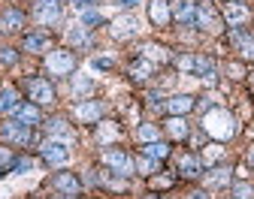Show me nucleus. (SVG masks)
<instances>
[{
	"instance_id": "29",
	"label": "nucleus",
	"mask_w": 254,
	"mask_h": 199,
	"mask_svg": "<svg viewBox=\"0 0 254 199\" xmlns=\"http://www.w3.org/2000/svg\"><path fill=\"white\" fill-rule=\"evenodd\" d=\"M154 66H157V63H151V60H145V57H136V60L130 63V76L142 82V79H148V76L154 73Z\"/></svg>"
},
{
	"instance_id": "28",
	"label": "nucleus",
	"mask_w": 254,
	"mask_h": 199,
	"mask_svg": "<svg viewBox=\"0 0 254 199\" xmlns=\"http://www.w3.org/2000/svg\"><path fill=\"white\" fill-rule=\"evenodd\" d=\"M142 154L161 163V160H167V157H170V145H167V142H161V139H157V142H145V145H142Z\"/></svg>"
},
{
	"instance_id": "44",
	"label": "nucleus",
	"mask_w": 254,
	"mask_h": 199,
	"mask_svg": "<svg viewBox=\"0 0 254 199\" xmlns=\"http://www.w3.org/2000/svg\"><path fill=\"white\" fill-rule=\"evenodd\" d=\"M227 73H230L233 79H242V66H236V63H230V66H227Z\"/></svg>"
},
{
	"instance_id": "14",
	"label": "nucleus",
	"mask_w": 254,
	"mask_h": 199,
	"mask_svg": "<svg viewBox=\"0 0 254 199\" xmlns=\"http://www.w3.org/2000/svg\"><path fill=\"white\" fill-rule=\"evenodd\" d=\"M67 46H70V49H91V46H94L91 27H85V24H73V27H67Z\"/></svg>"
},
{
	"instance_id": "32",
	"label": "nucleus",
	"mask_w": 254,
	"mask_h": 199,
	"mask_svg": "<svg viewBox=\"0 0 254 199\" xmlns=\"http://www.w3.org/2000/svg\"><path fill=\"white\" fill-rule=\"evenodd\" d=\"M133 166H136L139 175H148V178L157 172V160H151V157H145V154H139V157L133 160Z\"/></svg>"
},
{
	"instance_id": "11",
	"label": "nucleus",
	"mask_w": 254,
	"mask_h": 199,
	"mask_svg": "<svg viewBox=\"0 0 254 199\" xmlns=\"http://www.w3.org/2000/svg\"><path fill=\"white\" fill-rule=\"evenodd\" d=\"M46 133H49V139L64 142V145H73V142H76V136H73L70 124L64 121V118H49V121H46Z\"/></svg>"
},
{
	"instance_id": "37",
	"label": "nucleus",
	"mask_w": 254,
	"mask_h": 199,
	"mask_svg": "<svg viewBox=\"0 0 254 199\" xmlns=\"http://www.w3.org/2000/svg\"><path fill=\"white\" fill-rule=\"evenodd\" d=\"M100 181H103L106 187H112V190H127V181H124V178H115V175H109V172H100Z\"/></svg>"
},
{
	"instance_id": "17",
	"label": "nucleus",
	"mask_w": 254,
	"mask_h": 199,
	"mask_svg": "<svg viewBox=\"0 0 254 199\" xmlns=\"http://www.w3.org/2000/svg\"><path fill=\"white\" fill-rule=\"evenodd\" d=\"M164 133H167L170 139H188L190 136V124H188L185 115H170L164 121Z\"/></svg>"
},
{
	"instance_id": "22",
	"label": "nucleus",
	"mask_w": 254,
	"mask_h": 199,
	"mask_svg": "<svg viewBox=\"0 0 254 199\" xmlns=\"http://www.w3.org/2000/svg\"><path fill=\"white\" fill-rule=\"evenodd\" d=\"M230 181H233V169H230V166H215V169L206 172V184L215 187V190L218 187H227Z\"/></svg>"
},
{
	"instance_id": "2",
	"label": "nucleus",
	"mask_w": 254,
	"mask_h": 199,
	"mask_svg": "<svg viewBox=\"0 0 254 199\" xmlns=\"http://www.w3.org/2000/svg\"><path fill=\"white\" fill-rule=\"evenodd\" d=\"M194 27H200L206 33H221L224 30V15L215 9L212 0H197V24Z\"/></svg>"
},
{
	"instance_id": "20",
	"label": "nucleus",
	"mask_w": 254,
	"mask_h": 199,
	"mask_svg": "<svg viewBox=\"0 0 254 199\" xmlns=\"http://www.w3.org/2000/svg\"><path fill=\"white\" fill-rule=\"evenodd\" d=\"M52 184H55L64 196H79V190H82V181H79L73 172H58V175L52 178Z\"/></svg>"
},
{
	"instance_id": "36",
	"label": "nucleus",
	"mask_w": 254,
	"mask_h": 199,
	"mask_svg": "<svg viewBox=\"0 0 254 199\" xmlns=\"http://www.w3.org/2000/svg\"><path fill=\"white\" fill-rule=\"evenodd\" d=\"M79 15H82V24H85V27H97V24H103V15L94 9V6L85 9V12H79Z\"/></svg>"
},
{
	"instance_id": "12",
	"label": "nucleus",
	"mask_w": 254,
	"mask_h": 199,
	"mask_svg": "<svg viewBox=\"0 0 254 199\" xmlns=\"http://www.w3.org/2000/svg\"><path fill=\"white\" fill-rule=\"evenodd\" d=\"M173 6V21L190 27V24H197V0H176Z\"/></svg>"
},
{
	"instance_id": "34",
	"label": "nucleus",
	"mask_w": 254,
	"mask_h": 199,
	"mask_svg": "<svg viewBox=\"0 0 254 199\" xmlns=\"http://www.w3.org/2000/svg\"><path fill=\"white\" fill-rule=\"evenodd\" d=\"M221 157H224V148H221V142H212V145H206V151H203V163H215V160H221Z\"/></svg>"
},
{
	"instance_id": "40",
	"label": "nucleus",
	"mask_w": 254,
	"mask_h": 199,
	"mask_svg": "<svg viewBox=\"0 0 254 199\" xmlns=\"http://www.w3.org/2000/svg\"><path fill=\"white\" fill-rule=\"evenodd\" d=\"M12 163H15V157L6 148H0V169H3V166H12Z\"/></svg>"
},
{
	"instance_id": "18",
	"label": "nucleus",
	"mask_w": 254,
	"mask_h": 199,
	"mask_svg": "<svg viewBox=\"0 0 254 199\" xmlns=\"http://www.w3.org/2000/svg\"><path fill=\"white\" fill-rule=\"evenodd\" d=\"M139 57H145V60H151V63H167V60H173L170 49L161 46V43H142V46H139Z\"/></svg>"
},
{
	"instance_id": "7",
	"label": "nucleus",
	"mask_w": 254,
	"mask_h": 199,
	"mask_svg": "<svg viewBox=\"0 0 254 199\" xmlns=\"http://www.w3.org/2000/svg\"><path fill=\"white\" fill-rule=\"evenodd\" d=\"M0 142L9 145H30V127L21 121H3L0 124Z\"/></svg>"
},
{
	"instance_id": "42",
	"label": "nucleus",
	"mask_w": 254,
	"mask_h": 199,
	"mask_svg": "<svg viewBox=\"0 0 254 199\" xmlns=\"http://www.w3.org/2000/svg\"><path fill=\"white\" fill-rule=\"evenodd\" d=\"M73 6H76L79 12H85V9H91V6H94V0H73Z\"/></svg>"
},
{
	"instance_id": "33",
	"label": "nucleus",
	"mask_w": 254,
	"mask_h": 199,
	"mask_svg": "<svg viewBox=\"0 0 254 199\" xmlns=\"http://www.w3.org/2000/svg\"><path fill=\"white\" fill-rule=\"evenodd\" d=\"M94 91V79L91 76H73V94L76 97H88Z\"/></svg>"
},
{
	"instance_id": "26",
	"label": "nucleus",
	"mask_w": 254,
	"mask_h": 199,
	"mask_svg": "<svg viewBox=\"0 0 254 199\" xmlns=\"http://www.w3.org/2000/svg\"><path fill=\"white\" fill-rule=\"evenodd\" d=\"M21 49H24V51H34V54H40V51H52L46 33H27V37L21 40Z\"/></svg>"
},
{
	"instance_id": "13",
	"label": "nucleus",
	"mask_w": 254,
	"mask_h": 199,
	"mask_svg": "<svg viewBox=\"0 0 254 199\" xmlns=\"http://www.w3.org/2000/svg\"><path fill=\"white\" fill-rule=\"evenodd\" d=\"M148 18L154 27H167L173 21V6L167 3V0H151L148 3Z\"/></svg>"
},
{
	"instance_id": "50",
	"label": "nucleus",
	"mask_w": 254,
	"mask_h": 199,
	"mask_svg": "<svg viewBox=\"0 0 254 199\" xmlns=\"http://www.w3.org/2000/svg\"><path fill=\"white\" fill-rule=\"evenodd\" d=\"M0 172H3V169H0Z\"/></svg>"
},
{
	"instance_id": "43",
	"label": "nucleus",
	"mask_w": 254,
	"mask_h": 199,
	"mask_svg": "<svg viewBox=\"0 0 254 199\" xmlns=\"http://www.w3.org/2000/svg\"><path fill=\"white\" fill-rule=\"evenodd\" d=\"M94 66H97V70H109L112 60H109V57H97V60H94Z\"/></svg>"
},
{
	"instance_id": "19",
	"label": "nucleus",
	"mask_w": 254,
	"mask_h": 199,
	"mask_svg": "<svg viewBox=\"0 0 254 199\" xmlns=\"http://www.w3.org/2000/svg\"><path fill=\"white\" fill-rule=\"evenodd\" d=\"M224 21H227L230 27H245V24L251 21V9H248L245 3H227V9H224Z\"/></svg>"
},
{
	"instance_id": "41",
	"label": "nucleus",
	"mask_w": 254,
	"mask_h": 199,
	"mask_svg": "<svg viewBox=\"0 0 254 199\" xmlns=\"http://www.w3.org/2000/svg\"><path fill=\"white\" fill-rule=\"evenodd\" d=\"M148 184H151L154 190H157V187H173V178H151Z\"/></svg>"
},
{
	"instance_id": "46",
	"label": "nucleus",
	"mask_w": 254,
	"mask_h": 199,
	"mask_svg": "<svg viewBox=\"0 0 254 199\" xmlns=\"http://www.w3.org/2000/svg\"><path fill=\"white\" fill-rule=\"evenodd\" d=\"M248 163L254 166V145H251V151H248Z\"/></svg>"
},
{
	"instance_id": "49",
	"label": "nucleus",
	"mask_w": 254,
	"mask_h": 199,
	"mask_svg": "<svg viewBox=\"0 0 254 199\" xmlns=\"http://www.w3.org/2000/svg\"><path fill=\"white\" fill-rule=\"evenodd\" d=\"M58 199H73V196H58Z\"/></svg>"
},
{
	"instance_id": "31",
	"label": "nucleus",
	"mask_w": 254,
	"mask_h": 199,
	"mask_svg": "<svg viewBox=\"0 0 254 199\" xmlns=\"http://www.w3.org/2000/svg\"><path fill=\"white\" fill-rule=\"evenodd\" d=\"M136 139H139L142 145H145V142H157V139H161V127H157V124H139Z\"/></svg>"
},
{
	"instance_id": "15",
	"label": "nucleus",
	"mask_w": 254,
	"mask_h": 199,
	"mask_svg": "<svg viewBox=\"0 0 254 199\" xmlns=\"http://www.w3.org/2000/svg\"><path fill=\"white\" fill-rule=\"evenodd\" d=\"M73 115L85 124H97L103 118V106L100 103H94V100H85V103H76L73 106Z\"/></svg>"
},
{
	"instance_id": "16",
	"label": "nucleus",
	"mask_w": 254,
	"mask_h": 199,
	"mask_svg": "<svg viewBox=\"0 0 254 199\" xmlns=\"http://www.w3.org/2000/svg\"><path fill=\"white\" fill-rule=\"evenodd\" d=\"M194 106H197V100L190 94H173L167 100V115H190Z\"/></svg>"
},
{
	"instance_id": "23",
	"label": "nucleus",
	"mask_w": 254,
	"mask_h": 199,
	"mask_svg": "<svg viewBox=\"0 0 254 199\" xmlns=\"http://www.w3.org/2000/svg\"><path fill=\"white\" fill-rule=\"evenodd\" d=\"M15 121H21V124H27V127L40 124V121H43L40 106H37V103H18V109H15Z\"/></svg>"
},
{
	"instance_id": "30",
	"label": "nucleus",
	"mask_w": 254,
	"mask_h": 199,
	"mask_svg": "<svg viewBox=\"0 0 254 199\" xmlns=\"http://www.w3.org/2000/svg\"><path fill=\"white\" fill-rule=\"evenodd\" d=\"M15 109H18V91L3 88L0 91V112H15Z\"/></svg>"
},
{
	"instance_id": "48",
	"label": "nucleus",
	"mask_w": 254,
	"mask_h": 199,
	"mask_svg": "<svg viewBox=\"0 0 254 199\" xmlns=\"http://www.w3.org/2000/svg\"><path fill=\"white\" fill-rule=\"evenodd\" d=\"M148 199H167V196H148Z\"/></svg>"
},
{
	"instance_id": "24",
	"label": "nucleus",
	"mask_w": 254,
	"mask_h": 199,
	"mask_svg": "<svg viewBox=\"0 0 254 199\" xmlns=\"http://www.w3.org/2000/svg\"><path fill=\"white\" fill-rule=\"evenodd\" d=\"M118 133H121V130H118V124H115V121H97V136H94V139H97V145H103V148H106L109 142H115V139H118Z\"/></svg>"
},
{
	"instance_id": "45",
	"label": "nucleus",
	"mask_w": 254,
	"mask_h": 199,
	"mask_svg": "<svg viewBox=\"0 0 254 199\" xmlns=\"http://www.w3.org/2000/svg\"><path fill=\"white\" fill-rule=\"evenodd\" d=\"M121 6H133V3H139V0H118Z\"/></svg>"
},
{
	"instance_id": "10",
	"label": "nucleus",
	"mask_w": 254,
	"mask_h": 199,
	"mask_svg": "<svg viewBox=\"0 0 254 199\" xmlns=\"http://www.w3.org/2000/svg\"><path fill=\"white\" fill-rule=\"evenodd\" d=\"M230 43L236 46L239 57L254 60V33H248L245 27H233V30H230Z\"/></svg>"
},
{
	"instance_id": "3",
	"label": "nucleus",
	"mask_w": 254,
	"mask_h": 199,
	"mask_svg": "<svg viewBox=\"0 0 254 199\" xmlns=\"http://www.w3.org/2000/svg\"><path fill=\"white\" fill-rule=\"evenodd\" d=\"M46 70L52 76H70L76 70V54L70 49H52V51H46Z\"/></svg>"
},
{
	"instance_id": "35",
	"label": "nucleus",
	"mask_w": 254,
	"mask_h": 199,
	"mask_svg": "<svg viewBox=\"0 0 254 199\" xmlns=\"http://www.w3.org/2000/svg\"><path fill=\"white\" fill-rule=\"evenodd\" d=\"M233 199H254V184L236 181V184H233Z\"/></svg>"
},
{
	"instance_id": "9",
	"label": "nucleus",
	"mask_w": 254,
	"mask_h": 199,
	"mask_svg": "<svg viewBox=\"0 0 254 199\" xmlns=\"http://www.w3.org/2000/svg\"><path fill=\"white\" fill-rule=\"evenodd\" d=\"M109 33H112V40H130V37H136V33H139V18L130 15V12H124V15L112 18Z\"/></svg>"
},
{
	"instance_id": "39",
	"label": "nucleus",
	"mask_w": 254,
	"mask_h": 199,
	"mask_svg": "<svg viewBox=\"0 0 254 199\" xmlns=\"http://www.w3.org/2000/svg\"><path fill=\"white\" fill-rule=\"evenodd\" d=\"M0 60H3V63H15L18 60V51L15 49H0Z\"/></svg>"
},
{
	"instance_id": "38",
	"label": "nucleus",
	"mask_w": 254,
	"mask_h": 199,
	"mask_svg": "<svg viewBox=\"0 0 254 199\" xmlns=\"http://www.w3.org/2000/svg\"><path fill=\"white\" fill-rule=\"evenodd\" d=\"M176 66H179L182 73H190V70H194V57H190V54H182V57H176Z\"/></svg>"
},
{
	"instance_id": "8",
	"label": "nucleus",
	"mask_w": 254,
	"mask_h": 199,
	"mask_svg": "<svg viewBox=\"0 0 254 199\" xmlns=\"http://www.w3.org/2000/svg\"><path fill=\"white\" fill-rule=\"evenodd\" d=\"M40 157H43L49 166H67V160H70V145L55 142V139H46V142L40 145Z\"/></svg>"
},
{
	"instance_id": "47",
	"label": "nucleus",
	"mask_w": 254,
	"mask_h": 199,
	"mask_svg": "<svg viewBox=\"0 0 254 199\" xmlns=\"http://www.w3.org/2000/svg\"><path fill=\"white\" fill-rule=\"evenodd\" d=\"M190 199H206V193H194V196H190Z\"/></svg>"
},
{
	"instance_id": "21",
	"label": "nucleus",
	"mask_w": 254,
	"mask_h": 199,
	"mask_svg": "<svg viewBox=\"0 0 254 199\" xmlns=\"http://www.w3.org/2000/svg\"><path fill=\"white\" fill-rule=\"evenodd\" d=\"M179 175L182 178H200L203 175V160H200V154H185L179 160Z\"/></svg>"
},
{
	"instance_id": "1",
	"label": "nucleus",
	"mask_w": 254,
	"mask_h": 199,
	"mask_svg": "<svg viewBox=\"0 0 254 199\" xmlns=\"http://www.w3.org/2000/svg\"><path fill=\"white\" fill-rule=\"evenodd\" d=\"M203 130L209 133L215 142H227V139H233L236 133H239L233 112L221 109V106H215V109H209V112L203 115Z\"/></svg>"
},
{
	"instance_id": "25",
	"label": "nucleus",
	"mask_w": 254,
	"mask_h": 199,
	"mask_svg": "<svg viewBox=\"0 0 254 199\" xmlns=\"http://www.w3.org/2000/svg\"><path fill=\"white\" fill-rule=\"evenodd\" d=\"M194 76H200L203 82H215L218 70H215V60L212 57H194V70H190Z\"/></svg>"
},
{
	"instance_id": "6",
	"label": "nucleus",
	"mask_w": 254,
	"mask_h": 199,
	"mask_svg": "<svg viewBox=\"0 0 254 199\" xmlns=\"http://www.w3.org/2000/svg\"><path fill=\"white\" fill-rule=\"evenodd\" d=\"M34 18L46 27H55L64 21V3H58V0H37L34 3Z\"/></svg>"
},
{
	"instance_id": "27",
	"label": "nucleus",
	"mask_w": 254,
	"mask_h": 199,
	"mask_svg": "<svg viewBox=\"0 0 254 199\" xmlns=\"http://www.w3.org/2000/svg\"><path fill=\"white\" fill-rule=\"evenodd\" d=\"M0 27H3V30H21L24 27V12L21 9H6L3 15H0Z\"/></svg>"
},
{
	"instance_id": "5",
	"label": "nucleus",
	"mask_w": 254,
	"mask_h": 199,
	"mask_svg": "<svg viewBox=\"0 0 254 199\" xmlns=\"http://www.w3.org/2000/svg\"><path fill=\"white\" fill-rule=\"evenodd\" d=\"M103 163L109 166L112 172L124 175V178L136 172V166H133V157L127 154V151H121V148H103Z\"/></svg>"
},
{
	"instance_id": "4",
	"label": "nucleus",
	"mask_w": 254,
	"mask_h": 199,
	"mask_svg": "<svg viewBox=\"0 0 254 199\" xmlns=\"http://www.w3.org/2000/svg\"><path fill=\"white\" fill-rule=\"evenodd\" d=\"M24 91H27V100H30V103H37V106L55 103V88H52V82L43 79V76H30V79H24Z\"/></svg>"
}]
</instances>
